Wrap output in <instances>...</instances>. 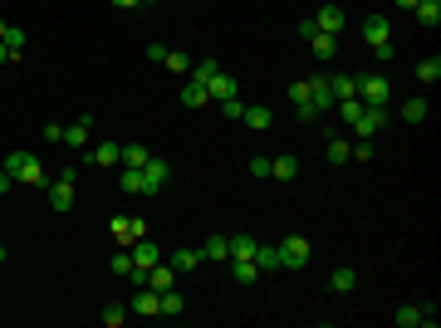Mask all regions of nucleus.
Returning a JSON list of instances; mask_svg holds the SVG:
<instances>
[{
    "label": "nucleus",
    "instance_id": "f257e3e1",
    "mask_svg": "<svg viewBox=\"0 0 441 328\" xmlns=\"http://www.w3.org/2000/svg\"><path fill=\"white\" fill-rule=\"evenodd\" d=\"M358 99H363L368 108H387L392 79H387V74H358Z\"/></svg>",
    "mask_w": 441,
    "mask_h": 328
},
{
    "label": "nucleus",
    "instance_id": "f03ea898",
    "mask_svg": "<svg viewBox=\"0 0 441 328\" xmlns=\"http://www.w3.org/2000/svg\"><path fill=\"white\" fill-rule=\"evenodd\" d=\"M275 250H280V265H285V270H304V265L314 260V245H309V235H285Z\"/></svg>",
    "mask_w": 441,
    "mask_h": 328
},
{
    "label": "nucleus",
    "instance_id": "7ed1b4c3",
    "mask_svg": "<svg viewBox=\"0 0 441 328\" xmlns=\"http://www.w3.org/2000/svg\"><path fill=\"white\" fill-rule=\"evenodd\" d=\"M299 34L309 39L314 59H333V54H338V34H324V30H314V20H304V25H299Z\"/></svg>",
    "mask_w": 441,
    "mask_h": 328
},
{
    "label": "nucleus",
    "instance_id": "20e7f679",
    "mask_svg": "<svg viewBox=\"0 0 441 328\" xmlns=\"http://www.w3.org/2000/svg\"><path fill=\"white\" fill-rule=\"evenodd\" d=\"M348 127H353V137H373V132L387 127V108H368V103H363V113H358Z\"/></svg>",
    "mask_w": 441,
    "mask_h": 328
},
{
    "label": "nucleus",
    "instance_id": "39448f33",
    "mask_svg": "<svg viewBox=\"0 0 441 328\" xmlns=\"http://www.w3.org/2000/svg\"><path fill=\"white\" fill-rule=\"evenodd\" d=\"M128 314H142V319H162V299H157V289H147V284H137V294H132V304H128Z\"/></svg>",
    "mask_w": 441,
    "mask_h": 328
},
{
    "label": "nucleus",
    "instance_id": "423d86ee",
    "mask_svg": "<svg viewBox=\"0 0 441 328\" xmlns=\"http://www.w3.org/2000/svg\"><path fill=\"white\" fill-rule=\"evenodd\" d=\"M142 177H147V196H157L167 182H172V167L162 162V157H147V167H142Z\"/></svg>",
    "mask_w": 441,
    "mask_h": 328
},
{
    "label": "nucleus",
    "instance_id": "0eeeda50",
    "mask_svg": "<svg viewBox=\"0 0 441 328\" xmlns=\"http://www.w3.org/2000/svg\"><path fill=\"white\" fill-rule=\"evenodd\" d=\"M64 142H69L74 152H84V147L94 142V118H79V122H69V127H64Z\"/></svg>",
    "mask_w": 441,
    "mask_h": 328
},
{
    "label": "nucleus",
    "instance_id": "6e6552de",
    "mask_svg": "<svg viewBox=\"0 0 441 328\" xmlns=\"http://www.w3.org/2000/svg\"><path fill=\"white\" fill-rule=\"evenodd\" d=\"M314 30H324V34H338V30H343V5H338V0L319 5V15H314Z\"/></svg>",
    "mask_w": 441,
    "mask_h": 328
},
{
    "label": "nucleus",
    "instance_id": "1a4fd4ad",
    "mask_svg": "<svg viewBox=\"0 0 441 328\" xmlns=\"http://www.w3.org/2000/svg\"><path fill=\"white\" fill-rule=\"evenodd\" d=\"M309 103H314L319 113H333V103H338V99L329 94V79H324V74H314V79H309Z\"/></svg>",
    "mask_w": 441,
    "mask_h": 328
},
{
    "label": "nucleus",
    "instance_id": "9d476101",
    "mask_svg": "<svg viewBox=\"0 0 441 328\" xmlns=\"http://www.w3.org/2000/svg\"><path fill=\"white\" fill-rule=\"evenodd\" d=\"M250 260H255V270H260V275H275V270H285V265H280V250H275V245H265V240L255 245V255H250Z\"/></svg>",
    "mask_w": 441,
    "mask_h": 328
},
{
    "label": "nucleus",
    "instance_id": "9b49d317",
    "mask_svg": "<svg viewBox=\"0 0 441 328\" xmlns=\"http://www.w3.org/2000/svg\"><path fill=\"white\" fill-rule=\"evenodd\" d=\"M333 99H358V74H324Z\"/></svg>",
    "mask_w": 441,
    "mask_h": 328
},
{
    "label": "nucleus",
    "instance_id": "f8f14e48",
    "mask_svg": "<svg viewBox=\"0 0 441 328\" xmlns=\"http://www.w3.org/2000/svg\"><path fill=\"white\" fill-rule=\"evenodd\" d=\"M118 152H123L118 142H94V147H89V162H94V167H118V162H123Z\"/></svg>",
    "mask_w": 441,
    "mask_h": 328
},
{
    "label": "nucleus",
    "instance_id": "ddd939ff",
    "mask_svg": "<svg viewBox=\"0 0 441 328\" xmlns=\"http://www.w3.org/2000/svg\"><path fill=\"white\" fill-rule=\"evenodd\" d=\"M387 34H392L387 15H368V20H363V39H368V44H383Z\"/></svg>",
    "mask_w": 441,
    "mask_h": 328
},
{
    "label": "nucleus",
    "instance_id": "4468645a",
    "mask_svg": "<svg viewBox=\"0 0 441 328\" xmlns=\"http://www.w3.org/2000/svg\"><path fill=\"white\" fill-rule=\"evenodd\" d=\"M147 289H157V294H162V289H177V270H172V265H152V270H147Z\"/></svg>",
    "mask_w": 441,
    "mask_h": 328
},
{
    "label": "nucleus",
    "instance_id": "2eb2a0df",
    "mask_svg": "<svg viewBox=\"0 0 441 328\" xmlns=\"http://www.w3.org/2000/svg\"><path fill=\"white\" fill-rule=\"evenodd\" d=\"M324 157H329L333 167H343V162H353V142L333 132V137H329V147H324Z\"/></svg>",
    "mask_w": 441,
    "mask_h": 328
},
{
    "label": "nucleus",
    "instance_id": "dca6fc26",
    "mask_svg": "<svg viewBox=\"0 0 441 328\" xmlns=\"http://www.w3.org/2000/svg\"><path fill=\"white\" fill-rule=\"evenodd\" d=\"M270 177L275 182H294L299 177V157H270Z\"/></svg>",
    "mask_w": 441,
    "mask_h": 328
},
{
    "label": "nucleus",
    "instance_id": "f3484780",
    "mask_svg": "<svg viewBox=\"0 0 441 328\" xmlns=\"http://www.w3.org/2000/svg\"><path fill=\"white\" fill-rule=\"evenodd\" d=\"M128 196H147V177H142V167H123V182H118Z\"/></svg>",
    "mask_w": 441,
    "mask_h": 328
},
{
    "label": "nucleus",
    "instance_id": "a211bd4d",
    "mask_svg": "<svg viewBox=\"0 0 441 328\" xmlns=\"http://www.w3.org/2000/svg\"><path fill=\"white\" fill-rule=\"evenodd\" d=\"M182 103H187V108H206V103H211V89H206V84H197V79H192V84H187V89H182Z\"/></svg>",
    "mask_w": 441,
    "mask_h": 328
},
{
    "label": "nucleus",
    "instance_id": "6ab92c4d",
    "mask_svg": "<svg viewBox=\"0 0 441 328\" xmlns=\"http://www.w3.org/2000/svg\"><path fill=\"white\" fill-rule=\"evenodd\" d=\"M201 260H206V255H201V250H177V255H172V260H167V265H172V270H177V275H192V270H197V265H201Z\"/></svg>",
    "mask_w": 441,
    "mask_h": 328
},
{
    "label": "nucleus",
    "instance_id": "aec40b11",
    "mask_svg": "<svg viewBox=\"0 0 441 328\" xmlns=\"http://www.w3.org/2000/svg\"><path fill=\"white\" fill-rule=\"evenodd\" d=\"M412 10H417V20H422L427 30H437V25H441V0H417Z\"/></svg>",
    "mask_w": 441,
    "mask_h": 328
},
{
    "label": "nucleus",
    "instance_id": "412c9836",
    "mask_svg": "<svg viewBox=\"0 0 441 328\" xmlns=\"http://www.w3.org/2000/svg\"><path fill=\"white\" fill-rule=\"evenodd\" d=\"M206 89H211V103H225V99H235V79H230V74H216Z\"/></svg>",
    "mask_w": 441,
    "mask_h": 328
},
{
    "label": "nucleus",
    "instance_id": "4be33fe9",
    "mask_svg": "<svg viewBox=\"0 0 441 328\" xmlns=\"http://www.w3.org/2000/svg\"><path fill=\"white\" fill-rule=\"evenodd\" d=\"M118 157H123V162H118V167H147V157H152V152H147V147H142V142H128V147H123V152H118Z\"/></svg>",
    "mask_w": 441,
    "mask_h": 328
},
{
    "label": "nucleus",
    "instance_id": "5701e85b",
    "mask_svg": "<svg viewBox=\"0 0 441 328\" xmlns=\"http://www.w3.org/2000/svg\"><path fill=\"white\" fill-rule=\"evenodd\" d=\"M225 240H230V260H250V255H255V245H260L255 235H225Z\"/></svg>",
    "mask_w": 441,
    "mask_h": 328
},
{
    "label": "nucleus",
    "instance_id": "b1692460",
    "mask_svg": "<svg viewBox=\"0 0 441 328\" xmlns=\"http://www.w3.org/2000/svg\"><path fill=\"white\" fill-rule=\"evenodd\" d=\"M230 275H235V284H255V279H260L255 260H230Z\"/></svg>",
    "mask_w": 441,
    "mask_h": 328
},
{
    "label": "nucleus",
    "instance_id": "393cba45",
    "mask_svg": "<svg viewBox=\"0 0 441 328\" xmlns=\"http://www.w3.org/2000/svg\"><path fill=\"white\" fill-rule=\"evenodd\" d=\"M157 299H162V319H177V314H182V309H187V299H182V294H177V289H162V294H157Z\"/></svg>",
    "mask_w": 441,
    "mask_h": 328
},
{
    "label": "nucleus",
    "instance_id": "a878e982",
    "mask_svg": "<svg viewBox=\"0 0 441 328\" xmlns=\"http://www.w3.org/2000/svg\"><path fill=\"white\" fill-rule=\"evenodd\" d=\"M108 235H118V245H132V240H137V235H132V216H113Z\"/></svg>",
    "mask_w": 441,
    "mask_h": 328
},
{
    "label": "nucleus",
    "instance_id": "bb28decb",
    "mask_svg": "<svg viewBox=\"0 0 441 328\" xmlns=\"http://www.w3.org/2000/svg\"><path fill=\"white\" fill-rule=\"evenodd\" d=\"M353 284H358V275H353L348 265H338V270H333V275H329V289H338V294H348Z\"/></svg>",
    "mask_w": 441,
    "mask_h": 328
},
{
    "label": "nucleus",
    "instance_id": "cd10ccee",
    "mask_svg": "<svg viewBox=\"0 0 441 328\" xmlns=\"http://www.w3.org/2000/svg\"><path fill=\"white\" fill-rule=\"evenodd\" d=\"M417 79H422V84H437V79H441V59H437V54L417 59Z\"/></svg>",
    "mask_w": 441,
    "mask_h": 328
},
{
    "label": "nucleus",
    "instance_id": "c85d7f7f",
    "mask_svg": "<svg viewBox=\"0 0 441 328\" xmlns=\"http://www.w3.org/2000/svg\"><path fill=\"white\" fill-rule=\"evenodd\" d=\"M201 255H206V260H230V240H225V235H211V240L201 245Z\"/></svg>",
    "mask_w": 441,
    "mask_h": 328
},
{
    "label": "nucleus",
    "instance_id": "c756f323",
    "mask_svg": "<svg viewBox=\"0 0 441 328\" xmlns=\"http://www.w3.org/2000/svg\"><path fill=\"white\" fill-rule=\"evenodd\" d=\"M402 122H427V99H407L402 103Z\"/></svg>",
    "mask_w": 441,
    "mask_h": 328
},
{
    "label": "nucleus",
    "instance_id": "7c9ffc66",
    "mask_svg": "<svg viewBox=\"0 0 441 328\" xmlns=\"http://www.w3.org/2000/svg\"><path fill=\"white\" fill-rule=\"evenodd\" d=\"M132 270H137V265H132V250L118 245V250H113V275H132Z\"/></svg>",
    "mask_w": 441,
    "mask_h": 328
},
{
    "label": "nucleus",
    "instance_id": "2f4dec72",
    "mask_svg": "<svg viewBox=\"0 0 441 328\" xmlns=\"http://www.w3.org/2000/svg\"><path fill=\"white\" fill-rule=\"evenodd\" d=\"M216 74H220V64H216V59H197V69H192V79H197V84H211Z\"/></svg>",
    "mask_w": 441,
    "mask_h": 328
},
{
    "label": "nucleus",
    "instance_id": "473e14b6",
    "mask_svg": "<svg viewBox=\"0 0 441 328\" xmlns=\"http://www.w3.org/2000/svg\"><path fill=\"white\" fill-rule=\"evenodd\" d=\"M240 122H250V127H270V122H275V113L255 103V108H245V118H240Z\"/></svg>",
    "mask_w": 441,
    "mask_h": 328
},
{
    "label": "nucleus",
    "instance_id": "72a5a7b5",
    "mask_svg": "<svg viewBox=\"0 0 441 328\" xmlns=\"http://www.w3.org/2000/svg\"><path fill=\"white\" fill-rule=\"evenodd\" d=\"M25 39H30L25 30H15V25L5 30V49H10V59H20V49H25Z\"/></svg>",
    "mask_w": 441,
    "mask_h": 328
},
{
    "label": "nucleus",
    "instance_id": "f704fd0d",
    "mask_svg": "<svg viewBox=\"0 0 441 328\" xmlns=\"http://www.w3.org/2000/svg\"><path fill=\"white\" fill-rule=\"evenodd\" d=\"M162 64H167L172 74H187V69H192V59H187L182 49H167V59H162Z\"/></svg>",
    "mask_w": 441,
    "mask_h": 328
},
{
    "label": "nucleus",
    "instance_id": "c9c22d12",
    "mask_svg": "<svg viewBox=\"0 0 441 328\" xmlns=\"http://www.w3.org/2000/svg\"><path fill=\"white\" fill-rule=\"evenodd\" d=\"M123 319H128V304H108L104 309V324L108 328H123Z\"/></svg>",
    "mask_w": 441,
    "mask_h": 328
},
{
    "label": "nucleus",
    "instance_id": "e433bc0d",
    "mask_svg": "<svg viewBox=\"0 0 441 328\" xmlns=\"http://www.w3.org/2000/svg\"><path fill=\"white\" fill-rule=\"evenodd\" d=\"M290 103L299 108V103H309V79H299V84H290Z\"/></svg>",
    "mask_w": 441,
    "mask_h": 328
},
{
    "label": "nucleus",
    "instance_id": "4c0bfd02",
    "mask_svg": "<svg viewBox=\"0 0 441 328\" xmlns=\"http://www.w3.org/2000/svg\"><path fill=\"white\" fill-rule=\"evenodd\" d=\"M373 54H378V64H392V59H397V49H392L387 39H383V44H373Z\"/></svg>",
    "mask_w": 441,
    "mask_h": 328
},
{
    "label": "nucleus",
    "instance_id": "58836bf2",
    "mask_svg": "<svg viewBox=\"0 0 441 328\" xmlns=\"http://www.w3.org/2000/svg\"><path fill=\"white\" fill-rule=\"evenodd\" d=\"M220 113H225V118H245V103H240V99H225Z\"/></svg>",
    "mask_w": 441,
    "mask_h": 328
},
{
    "label": "nucleus",
    "instance_id": "ea45409f",
    "mask_svg": "<svg viewBox=\"0 0 441 328\" xmlns=\"http://www.w3.org/2000/svg\"><path fill=\"white\" fill-rule=\"evenodd\" d=\"M250 172L255 177H270V157H250Z\"/></svg>",
    "mask_w": 441,
    "mask_h": 328
},
{
    "label": "nucleus",
    "instance_id": "a19ab883",
    "mask_svg": "<svg viewBox=\"0 0 441 328\" xmlns=\"http://www.w3.org/2000/svg\"><path fill=\"white\" fill-rule=\"evenodd\" d=\"M10 187H15V177H10V172H5V167H0V196H5V191H10Z\"/></svg>",
    "mask_w": 441,
    "mask_h": 328
},
{
    "label": "nucleus",
    "instance_id": "79ce46f5",
    "mask_svg": "<svg viewBox=\"0 0 441 328\" xmlns=\"http://www.w3.org/2000/svg\"><path fill=\"white\" fill-rule=\"evenodd\" d=\"M113 5H118V10H132V5H142V0H113Z\"/></svg>",
    "mask_w": 441,
    "mask_h": 328
},
{
    "label": "nucleus",
    "instance_id": "37998d69",
    "mask_svg": "<svg viewBox=\"0 0 441 328\" xmlns=\"http://www.w3.org/2000/svg\"><path fill=\"white\" fill-rule=\"evenodd\" d=\"M5 59H10V49H5V39H0V64H5Z\"/></svg>",
    "mask_w": 441,
    "mask_h": 328
},
{
    "label": "nucleus",
    "instance_id": "c03bdc74",
    "mask_svg": "<svg viewBox=\"0 0 441 328\" xmlns=\"http://www.w3.org/2000/svg\"><path fill=\"white\" fill-rule=\"evenodd\" d=\"M392 5H402V10H412V5H417V0H392Z\"/></svg>",
    "mask_w": 441,
    "mask_h": 328
},
{
    "label": "nucleus",
    "instance_id": "a18cd8bd",
    "mask_svg": "<svg viewBox=\"0 0 441 328\" xmlns=\"http://www.w3.org/2000/svg\"><path fill=\"white\" fill-rule=\"evenodd\" d=\"M5 30H10V25H5V20H0V39H5Z\"/></svg>",
    "mask_w": 441,
    "mask_h": 328
},
{
    "label": "nucleus",
    "instance_id": "49530a36",
    "mask_svg": "<svg viewBox=\"0 0 441 328\" xmlns=\"http://www.w3.org/2000/svg\"><path fill=\"white\" fill-rule=\"evenodd\" d=\"M0 265H5V245H0Z\"/></svg>",
    "mask_w": 441,
    "mask_h": 328
},
{
    "label": "nucleus",
    "instance_id": "de8ad7c7",
    "mask_svg": "<svg viewBox=\"0 0 441 328\" xmlns=\"http://www.w3.org/2000/svg\"><path fill=\"white\" fill-rule=\"evenodd\" d=\"M142 5H157V0H142Z\"/></svg>",
    "mask_w": 441,
    "mask_h": 328
}]
</instances>
